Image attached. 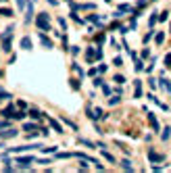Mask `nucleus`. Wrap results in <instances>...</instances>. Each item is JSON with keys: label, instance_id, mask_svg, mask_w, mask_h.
Wrapping results in <instances>:
<instances>
[{"label": "nucleus", "instance_id": "17", "mask_svg": "<svg viewBox=\"0 0 171 173\" xmlns=\"http://www.w3.org/2000/svg\"><path fill=\"white\" fill-rule=\"evenodd\" d=\"M115 81H117V84H123V81H125V77H123V75H117V77H115Z\"/></svg>", "mask_w": 171, "mask_h": 173}, {"label": "nucleus", "instance_id": "13", "mask_svg": "<svg viewBox=\"0 0 171 173\" xmlns=\"http://www.w3.org/2000/svg\"><path fill=\"white\" fill-rule=\"evenodd\" d=\"M50 125H52V127H54L57 132H63V129H61V125H59V123H57L54 119H50Z\"/></svg>", "mask_w": 171, "mask_h": 173}, {"label": "nucleus", "instance_id": "20", "mask_svg": "<svg viewBox=\"0 0 171 173\" xmlns=\"http://www.w3.org/2000/svg\"><path fill=\"white\" fill-rule=\"evenodd\" d=\"M17 4H19V9H23L25 6V0H17Z\"/></svg>", "mask_w": 171, "mask_h": 173}, {"label": "nucleus", "instance_id": "5", "mask_svg": "<svg viewBox=\"0 0 171 173\" xmlns=\"http://www.w3.org/2000/svg\"><path fill=\"white\" fill-rule=\"evenodd\" d=\"M40 42H42V44H44V46H46V48H52V40H48V38H46V36H44V34H42V36H40Z\"/></svg>", "mask_w": 171, "mask_h": 173}, {"label": "nucleus", "instance_id": "15", "mask_svg": "<svg viewBox=\"0 0 171 173\" xmlns=\"http://www.w3.org/2000/svg\"><path fill=\"white\" fill-rule=\"evenodd\" d=\"M169 136H171V127H167V129H165V132H163V140H167V138H169Z\"/></svg>", "mask_w": 171, "mask_h": 173}, {"label": "nucleus", "instance_id": "19", "mask_svg": "<svg viewBox=\"0 0 171 173\" xmlns=\"http://www.w3.org/2000/svg\"><path fill=\"white\" fill-rule=\"evenodd\" d=\"M104 159H107V161H111V163H113V161H115V159H113V157H111V154H109V152H107V150H104Z\"/></svg>", "mask_w": 171, "mask_h": 173}, {"label": "nucleus", "instance_id": "7", "mask_svg": "<svg viewBox=\"0 0 171 173\" xmlns=\"http://www.w3.org/2000/svg\"><path fill=\"white\" fill-rule=\"evenodd\" d=\"M148 157H150V161H163V157H161V154H157L155 150H150V152H148Z\"/></svg>", "mask_w": 171, "mask_h": 173}, {"label": "nucleus", "instance_id": "2", "mask_svg": "<svg viewBox=\"0 0 171 173\" xmlns=\"http://www.w3.org/2000/svg\"><path fill=\"white\" fill-rule=\"evenodd\" d=\"M2 115L9 117V119H21V117H25V113H15V107H13V104H9V107L2 111Z\"/></svg>", "mask_w": 171, "mask_h": 173}, {"label": "nucleus", "instance_id": "3", "mask_svg": "<svg viewBox=\"0 0 171 173\" xmlns=\"http://www.w3.org/2000/svg\"><path fill=\"white\" fill-rule=\"evenodd\" d=\"M15 163H19V167H29V165L34 163V157H21V159H17Z\"/></svg>", "mask_w": 171, "mask_h": 173}, {"label": "nucleus", "instance_id": "21", "mask_svg": "<svg viewBox=\"0 0 171 173\" xmlns=\"http://www.w3.org/2000/svg\"><path fill=\"white\" fill-rule=\"evenodd\" d=\"M0 127H9V121H0Z\"/></svg>", "mask_w": 171, "mask_h": 173}, {"label": "nucleus", "instance_id": "4", "mask_svg": "<svg viewBox=\"0 0 171 173\" xmlns=\"http://www.w3.org/2000/svg\"><path fill=\"white\" fill-rule=\"evenodd\" d=\"M25 9H27V13H25V21L29 23V21L34 19V6H31V4H25Z\"/></svg>", "mask_w": 171, "mask_h": 173}, {"label": "nucleus", "instance_id": "22", "mask_svg": "<svg viewBox=\"0 0 171 173\" xmlns=\"http://www.w3.org/2000/svg\"><path fill=\"white\" fill-rule=\"evenodd\" d=\"M0 75H2V73H0Z\"/></svg>", "mask_w": 171, "mask_h": 173}, {"label": "nucleus", "instance_id": "1", "mask_svg": "<svg viewBox=\"0 0 171 173\" xmlns=\"http://www.w3.org/2000/svg\"><path fill=\"white\" fill-rule=\"evenodd\" d=\"M38 27H40L42 31H50V19H48L46 13H40V15H38Z\"/></svg>", "mask_w": 171, "mask_h": 173}, {"label": "nucleus", "instance_id": "11", "mask_svg": "<svg viewBox=\"0 0 171 173\" xmlns=\"http://www.w3.org/2000/svg\"><path fill=\"white\" fill-rule=\"evenodd\" d=\"M0 15H6V17H11V15H13V11H11L9 6H6V9H0Z\"/></svg>", "mask_w": 171, "mask_h": 173}, {"label": "nucleus", "instance_id": "8", "mask_svg": "<svg viewBox=\"0 0 171 173\" xmlns=\"http://www.w3.org/2000/svg\"><path fill=\"white\" fill-rule=\"evenodd\" d=\"M161 86H163V88H165L167 92H171V84H169L167 79H161Z\"/></svg>", "mask_w": 171, "mask_h": 173}, {"label": "nucleus", "instance_id": "16", "mask_svg": "<svg viewBox=\"0 0 171 173\" xmlns=\"http://www.w3.org/2000/svg\"><path fill=\"white\" fill-rule=\"evenodd\" d=\"M163 40H165V36L163 34H157V44H163Z\"/></svg>", "mask_w": 171, "mask_h": 173}, {"label": "nucleus", "instance_id": "9", "mask_svg": "<svg viewBox=\"0 0 171 173\" xmlns=\"http://www.w3.org/2000/svg\"><path fill=\"white\" fill-rule=\"evenodd\" d=\"M23 129H27V132H36V125H34V123H25V125H23Z\"/></svg>", "mask_w": 171, "mask_h": 173}, {"label": "nucleus", "instance_id": "14", "mask_svg": "<svg viewBox=\"0 0 171 173\" xmlns=\"http://www.w3.org/2000/svg\"><path fill=\"white\" fill-rule=\"evenodd\" d=\"M29 115H31V117H34V119H38V117H40V115H42V113H40V111H36V109H34V111H29Z\"/></svg>", "mask_w": 171, "mask_h": 173}, {"label": "nucleus", "instance_id": "6", "mask_svg": "<svg viewBox=\"0 0 171 173\" xmlns=\"http://www.w3.org/2000/svg\"><path fill=\"white\" fill-rule=\"evenodd\" d=\"M21 46L25 48V50H29V48H31V40H29V38H23V40H21Z\"/></svg>", "mask_w": 171, "mask_h": 173}, {"label": "nucleus", "instance_id": "10", "mask_svg": "<svg viewBox=\"0 0 171 173\" xmlns=\"http://www.w3.org/2000/svg\"><path fill=\"white\" fill-rule=\"evenodd\" d=\"M121 167L127 169V171H132V165H130V161H127V159H125V161H121Z\"/></svg>", "mask_w": 171, "mask_h": 173}, {"label": "nucleus", "instance_id": "18", "mask_svg": "<svg viewBox=\"0 0 171 173\" xmlns=\"http://www.w3.org/2000/svg\"><path fill=\"white\" fill-rule=\"evenodd\" d=\"M165 65H167V67H171V54H167V56H165Z\"/></svg>", "mask_w": 171, "mask_h": 173}, {"label": "nucleus", "instance_id": "12", "mask_svg": "<svg viewBox=\"0 0 171 173\" xmlns=\"http://www.w3.org/2000/svg\"><path fill=\"white\" fill-rule=\"evenodd\" d=\"M2 136H4V138H13V136H17V129H11V132H4Z\"/></svg>", "mask_w": 171, "mask_h": 173}]
</instances>
